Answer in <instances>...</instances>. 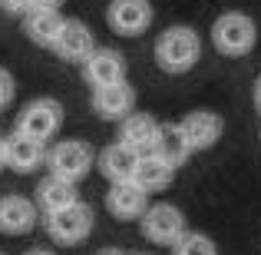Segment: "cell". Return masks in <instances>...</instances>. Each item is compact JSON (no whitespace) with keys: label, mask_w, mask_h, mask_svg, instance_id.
<instances>
[{"label":"cell","mask_w":261,"mask_h":255,"mask_svg":"<svg viewBox=\"0 0 261 255\" xmlns=\"http://www.w3.org/2000/svg\"><path fill=\"white\" fill-rule=\"evenodd\" d=\"M202 60V37L192 27H169L162 30L159 43H155V63L166 73H189L192 66Z\"/></svg>","instance_id":"cell-1"},{"label":"cell","mask_w":261,"mask_h":255,"mask_svg":"<svg viewBox=\"0 0 261 255\" xmlns=\"http://www.w3.org/2000/svg\"><path fill=\"white\" fill-rule=\"evenodd\" d=\"M212 43L225 53V57H245V53L255 50L258 43V27L248 13H222V17L212 24Z\"/></svg>","instance_id":"cell-2"},{"label":"cell","mask_w":261,"mask_h":255,"mask_svg":"<svg viewBox=\"0 0 261 255\" xmlns=\"http://www.w3.org/2000/svg\"><path fill=\"white\" fill-rule=\"evenodd\" d=\"M93 209L86 202H73L66 209L57 212H46V236L53 242H63V245H76L93 232Z\"/></svg>","instance_id":"cell-3"},{"label":"cell","mask_w":261,"mask_h":255,"mask_svg":"<svg viewBox=\"0 0 261 255\" xmlns=\"http://www.w3.org/2000/svg\"><path fill=\"white\" fill-rule=\"evenodd\" d=\"M142 236L155 245H175L178 239L185 236V216L182 209L172 202H159V205H149L142 212Z\"/></svg>","instance_id":"cell-4"},{"label":"cell","mask_w":261,"mask_h":255,"mask_svg":"<svg viewBox=\"0 0 261 255\" xmlns=\"http://www.w3.org/2000/svg\"><path fill=\"white\" fill-rule=\"evenodd\" d=\"M93 163H96V153L83 140H63L46 153L50 172H57V176H63V179H73V182H80V179L93 169Z\"/></svg>","instance_id":"cell-5"},{"label":"cell","mask_w":261,"mask_h":255,"mask_svg":"<svg viewBox=\"0 0 261 255\" xmlns=\"http://www.w3.org/2000/svg\"><path fill=\"white\" fill-rule=\"evenodd\" d=\"M60 126H63V106H60L57 100H50V96H40V100L27 103L23 109H20L17 116V129L20 133H30L37 136V140H53V136L60 133Z\"/></svg>","instance_id":"cell-6"},{"label":"cell","mask_w":261,"mask_h":255,"mask_svg":"<svg viewBox=\"0 0 261 255\" xmlns=\"http://www.w3.org/2000/svg\"><path fill=\"white\" fill-rule=\"evenodd\" d=\"M106 20L122 37H139L152 24V4L149 0H109Z\"/></svg>","instance_id":"cell-7"},{"label":"cell","mask_w":261,"mask_h":255,"mask_svg":"<svg viewBox=\"0 0 261 255\" xmlns=\"http://www.w3.org/2000/svg\"><path fill=\"white\" fill-rule=\"evenodd\" d=\"M46 143L43 140H37V136H30V133H10L7 136V166H10L13 172H33V169H40L46 163Z\"/></svg>","instance_id":"cell-8"},{"label":"cell","mask_w":261,"mask_h":255,"mask_svg":"<svg viewBox=\"0 0 261 255\" xmlns=\"http://www.w3.org/2000/svg\"><path fill=\"white\" fill-rule=\"evenodd\" d=\"M83 77L93 89L119 83V80H126V60H122V53L109 50V47H96L83 60Z\"/></svg>","instance_id":"cell-9"},{"label":"cell","mask_w":261,"mask_h":255,"mask_svg":"<svg viewBox=\"0 0 261 255\" xmlns=\"http://www.w3.org/2000/svg\"><path fill=\"white\" fill-rule=\"evenodd\" d=\"M182 133L185 140H189V146L195 149V153H202V149H212L218 140H222L225 133V123L218 113H208V109H195V113H189L182 123Z\"/></svg>","instance_id":"cell-10"},{"label":"cell","mask_w":261,"mask_h":255,"mask_svg":"<svg viewBox=\"0 0 261 255\" xmlns=\"http://www.w3.org/2000/svg\"><path fill=\"white\" fill-rule=\"evenodd\" d=\"M50 50L57 53L60 60H66V63H83L89 53L96 50V43H93V33H89L86 24H80V20H66Z\"/></svg>","instance_id":"cell-11"},{"label":"cell","mask_w":261,"mask_h":255,"mask_svg":"<svg viewBox=\"0 0 261 255\" xmlns=\"http://www.w3.org/2000/svg\"><path fill=\"white\" fill-rule=\"evenodd\" d=\"M106 209L116 219H142V212L149 209V192L133 179L113 182V189L106 192Z\"/></svg>","instance_id":"cell-12"},{"label":"cell","mask_w":261,"mask_h":255,"mask_svg":"<svg viewBox=\"0 0 261 255\" xmlns=\"http://www.w3.org/2000/svg\"><path fill=\"white\" fill-rule=\"evenodd\" d=\"M133 103H136V93H133V86H129L126 80L93 89V109H96V116H102V120H126L129 109H133Z\"/></svg>","instance_id":"cell-13"},{"label":"cell","mask_w":261,"mask_h":255,"mask_svg":"<svg viewBox=\"0 0 261 255\" xmlns=\"http://www.w3.org/2000/svg\"><path fill=\"white\" fill-rule=\"evenodd\" d=\"M139 159H142V153H136L129 143L116 140V143H109V146L99 153V172L109 179V182H126V179L136 176Z\"/></svg>","instance_id":"cell-14"},{"label":"cell","mask_w":261,"mask_h":255,"mask_svg":"<svg viewBox=\"0 0 261 255\" xmlns=\"http://www.w3.org/2000/svg\"><path fill=\"white\" fill-rule=\"evenodd\" d=\"M37 225V205L23 196L0 199V232L7 236H23Z\"/></svg>","instance_id":"cell-15"},{"label":"cell","mask_w":261,"mask_h":255,"mask_svg":"<svg viewBox=\"0 0 261 255\" xmlns=\"http://www.w3.org/2000/svg\"><path fill=\"white\" fill-rule=\"evenodd\" d=\"M152 153L159 156L162 163H169L172 169H178V166L189 163V156L195 153V149L189 146V140H185V133H182L178 123H166V126H159V136H155Z\"/></svg>","instance_id":"cell-16"},{"label":"cell","mask_w":261,"mask_h":255,"mask_svg":"<svg viewBox=\"0 0 261 255\" xmlns=\"http://www.w3.org/2000/svg\"><path fill=\"white\" fill-rule=\"evenodd\" d=\"M66 17H60L57 7H33L30 13L23 17V27H27V37L40 47H53V40L60 37Z\"/></svg>","instance_id":"cell-17"},{"label":"cell","mask_w":261,"mask_h":255,"mask_svg":"<svg viewBox=\"0 0 261 255\" xmlns=\"http://www.w3.org/2000/svg\"><path fill=\"white\" fill-rule=\"evenodd\" d=\"M37 202H40V209H43V212L66 209V205L80 202L76 182H73V179H63V176H57V172H50V176H46L43 182L37 186Z\"/></svg>","instance_id":"cell-18"},{"label":"cell","mask_w":261,"mask_h":255,"mask_svg":"<svg viewBox=\"0 0 261 255\" xmlns=\"http://www.w3.org/2000/svg\"><path fill=\"white\" fill-rule=\"evenodd\" d=\"M155 136H159V123H155L152 116H146V113H129L126 120H122V126H119V140L129 143V146H133L136 153H142V156L152 153Z\"/></svg>","instance_id":"cell-19"},{"label":"cell","mask_w":261,"mask_h":255,"mask_svg":"<svg viewBox=\"0 0 261 255\" xmlns=\"http://www.w3.org/2000/svg\"><path fill=\"white\" fill-rule=\"evenodd\" d=\"M172 176H175V169L169 166V163H162L155 153H146L139 159V166H136L133 182H139L146 192H159V189H166V186L172 182Z\"/></svg>","instance_id":"cell-20"},{"label":"cell","mask_w":261,"mask_h":255,"mask_svg":"<svg viewBox=\"0 0 261 255\" xmlns=\"http://www.w3.org/2000/svg\"><path fill=\"white\" fill-rule=\"evenodd\" d=\"M172 249H175V255H218L215 242L208 236H202V232H185Z\"/></svg>","instance_id":"cell-21"},{"label":"cell","mask_w":261,"mask_h":255,"mask_svg":"<svg viewBox=\"0 0 261 255\" xmlns=\"http://www.w3.org/2000/svg\"><path fill=\"white\" fill-rule=\"evenodd\" d=\"M13 93H17V83H13L10 70H4V66H0V109L13 103Z\"/></svg>","instance_id":"cell-22"},{"label":"cell","mask_w":261,"mask_h":255,"mask_svg":"<svg viewBox=\"0 0 261 255\" xmlns=\"http://www.w3.org/2000/svg\"><path fill=\"white\" fill-rule=\"evenodd\" d=\"M0 7H4L7 13H13V17H27V13L37 7V0H0Z\"/></svg>","instance_id":"cell-23"},{"label":"cell","mask_w":261,"mask_h":255,"mask_svg":"<svg viewBox=\"0 0 261 255\" xmlns=\"http://www.w3.org/2000/svg\"><path fill=\"white\" fill-rule=\"evenodd\" d=\"M0 169H7V136H0Z\"/></svg>","instance_id":"cell-24"},{"label":"cell","mask_w":261,"mask_h":255,"mask_svg":"<svg viewBox=\"0 0 261 255\" xmlns=\"http://www.w3.org/2000/svg\"><path fill=\"white\" fill-rule=\"evenodd\" d=\"M255 106H258V113H261V77L255 80Z\"/></svg>","instance_id":"cell-25"},{"label":"cell","mask_w":261,"mask_h":255,"mask_svg":"<svg viewBox=\"0 0 261 255\" xmlns=\"http://www.w3.org/2000/svg\"><path fill=\"white\" fill-rule=\"evenodd\" d=\"M63 0H37V7H60Z\"/></svg>","instance_id":"cell-26"},{"label":"cell","mask_w":261,"mask_h":255,"mask_svg":"<svg viewBox=\"0 0 261 255\" xmlns=\"http://www.w3.org/2000/svg\"><path fill=\"white\" fill-rule=\"evenodd\" d=\"M99 255H126V252H119V249H106V252H99Z\"/></svg>","instance_id":"cell-27"},{"label":"cell","mask_w":261,"mask_h":255,"mask_svg":"<svg viewBox=\"0 0 261 255\" xmlns=\"http://www.w3.org/2000/svg\"><path fill=\"white\" fill-rule=\"evenodd\" d=\"M30 255H53V252H43V249H37V252H30Z\"/></svg>","instance_id":"cell-28"}]
</instances>
